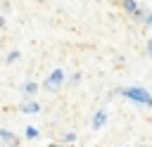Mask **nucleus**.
<instances>
[{
  "mask_svg": "<svg viewBox=\"0 0 152 147\" xmlns=\"http://www.w3.org/2000/svg\"><path fill=\"white\" fill-rule=\"evenodd\" d=\"M124 97H128V100H133V102H138V104H145V107H152V95L145 90V88H121L119 90Z\"/></svg>",
  "mask_w": 152,
  "mask_h": 147,
  "instance_id": "f257e3e1",
  "label": "nucleus"
},
{
  "mask_svg": "<svg viewBox=\"0 0 152 147\" xmlns=\"http://www.w3.org/2000/svg\"><path fill=\"white\" fill-rule=\"evenodd\" d=\"M62 85H64V71H62V69H55V71L45 78V83H43V88L50 90V92H55V90L62 88Z\"/></svg>",
  "mask_w": 152,
  "mask_h": 147,
  "instance_id": "f03ea898",
  "label": "nucleus"
},
{
  "mask_svg": "<svg viewBox=\"0 0 152 147\" xmlns=\"http://www.w3.org/2000/svg\"><path fill=\"white\" fill-rule=\"evenodd\" d=\"M107 123V109H97L93 116V128H102Z\"/></svg>",
  "mask_w": 152,
  "mask_h": 147,
  "instance_id": "7ed1b4c3",
  "label": "nucleus"
},
{
  "mask_svg": "<svg viewBox=\"0 0 152 147\" xmlns=\"http://www.w3.org/2000/svg\"><path fill=\"white\" fill-rule=\"evenodd\" d=\"M121 5H124V9H126L128 14H133V17H138V14H140V7H138V2H135V0H121Z\"/></svg>",
  "mask_w": 152,
  "mask_h": 147,
  "instance_id": "20e7f679",
  "label": "nucleus"
},
{
  "mask_svg": "<svg viewBox=\"0 0 152 147\" xmlns=\"http://www.w3.org/2000/svg\"><path fill=\"white\" fill-rule=\"evenodd\" d=\"M21 111H24V114H38V111H40V104H38L36 100H31V102H26V104L21 107Z\"/></svg>",
  "mask_w": 152,
  "mask_h": 147,
  "instance_id": "39448f33",
  "label": "nucleus"
},
{
  "mask_svg": "<svg viewBox=\"0 0 152 147\" xmlns=\"http://www.w3.org/2000/svg\"><path fill=\"white\" fill-rule=\"evenodd\" d=\"M0 140H5L7 145H17V142H19V140H17V135H14V133H10V130H5V128L0 130Z\"/></svg>",
  "mask_w": 152,
  "mask_h": 147,
  "instance_id": "423d86ee",
  "label": "nucleus"
},
{
  "mask_svg": "<svg viewBox=\"0 0 152 147\" xmlns=\"http://www.w3.org/2000/svg\"><path fill=\"white\" fill-rule=\"evenodd\" d=\"M24 92H26L28 97H31V95H36V92H38V83H33V81H28V83L24 85Z\"/></svg>",
  "mask_w": 152,
  "mask_h": 147,
  "instance_id": "0eeeda50",
  "label": "nucleus"
},
{
  "mask_svg": "<svg viewBox=\"0 0 152 147\" xmlns=\"http://www.w3.org/2000/svg\"><path fill=\"white\" fill-rule=\"evenodd\" d=\"M24 135H26V140H36L38 138V128L36 126H26V133Z\"/></svg>",
  "mask_w": 152,
  "mask_h": 147,
  "instance_id": "6e6552de",
  "label": "nucleus"
},
{
  "mask_svg": "<svg viewBox=\"0 0 152 147\" xmlns=\"http://www.w3.org/2000/svg\"><path fill=\"white\" fill-rule=\"evenodd\" d=\"M17 59H19V50H12V52L7 55V59H5V62H7V64H12V62H17Z\"/></svg>",
  "mask_w": 152,
  "mask_h": 147,
  "instance_id": "1a4fd4ad",
  "label": "nucleus"
},
{
  "mask_svg": "<svg viewBox=\"0 0 152 147\" xmlns=\"http://www.w3.org/2000/svg\"><path fill=\"white\" fill-rule=\"evenodd\" d=\"M74 140H76V133H71V130L64 133V142H74Z\"/></svg>",
  "mask_w": 152,
  "mask_h": 147,
  "instance_id": "9d476101",
  "label": "nucleus"
},
{
  "mask_svg": "<svg viewBox=\"0 0 152 147\" xmlns=\"http://www.w3.org/2000/svg\"><path fill=\"white\" fill-rule=\"evenodd\" d=\"M78 81H81V76H78V74H74V76H71V78H69V83H74V85H76V83H78Z\"/></svg>",
  "mask_w": 152,
  "mask_h": 147,
  "instance_id": "9b49d317",
  "label": "nucleus"
},
{
  "mask_svg": "<svg viewBox=\"0 0 152 147\" xmlns=\"http://www.w3.org/2000/svg\"><path fill=\"white\" fill-rule=\"evenodd\" d=\"M50 147H71V145H69V142H64V145H57V142H52Z\"/></svg>",
  "mask_w": 152,
  "mask_h": 147,
  "instance_id": "f8f14e48",
  "label": "nucleus"
},
{
  "mask_svg": "<svg viewBox=\"0 0 152 147\" xmlns=\"http://www.w3.org/2000/svg\"><path fill=\"white\" fill-rule=\"evenodd\" d=\"M147 52H150V55H152V40H150V45H147Z\"/></svg>",
  "mask_w": 152,
  "mask_h": 147,
  "instance_id": "ddd939ff",
  "label": "nucleus"
},
{
  "mask_svg": "<svg viewBox=\"0 0 152 147\" xmlns=\"http://www.w3.org/2000/svg\"><path fill=\"white\" fill-rule=\"evenodd\" d=\"M147 24H150V26H152V14H150V17H147Z\"/></svg>",
  "mask_w": 152,
  "mask_h": 147,
  "instance_id": "4468645a",
  "label": "nucleus"
}]
</instances>
